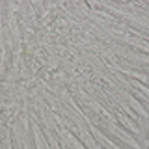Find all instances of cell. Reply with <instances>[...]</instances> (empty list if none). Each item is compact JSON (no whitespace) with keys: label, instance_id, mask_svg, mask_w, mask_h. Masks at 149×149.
Returning <instances> with one entry per match:
<instances>
[{"label":"cell","instance_id":"obj_2","mask_svg":"<svg viewBox=\"0 0 149 149\" xmlns=\"http://www.w3.org/2000/svg\"><path fill=\"white\" fill-rule=\"evenodd\" d=\"M134 86L140 88V90H142V93H143V95H146L147 99H149V88H147V86H143V84H140V82H134Z\"/></svg>","mask_w":149,"mask_h":149},{"label":"cell","instance_id":"obj_1","mask_svg":"<svg viewBox=\"0 0 149 149\" xmlns=\"http://www.w3.org/2000/svg\"><path fill=\"white\" fill-rule=\"evenodd\" d=\"M130 104H132V106H134V108H136V110L140 112V114H142V116H143V118H149V116H147V112H146V110H143V108H142V106H140V102H138L136 99H134V97H130Z\"/></svg>","mask_w":149,"mask_h":149}]
</instances>
